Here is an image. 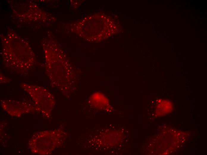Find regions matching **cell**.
<instances>
[{"instance_id":"obj_1","label":"cell","mask_w":207,"mask_h":155,"mask_svg":"<svg viewBox=\"0 0 207 155\" xmlns=\"http://www.w3.org/2000/svg\"><path fill=\"white\" fill-rule=\"evenodd\" d=\"M67 135L62 129L38 132L32 137L28 144L29 148L34 153L49 154L63 144Z\"/></svg>"},{"instance_id":"obj_3","label":"cell","mask_w":207,"mask_h":155,"mask_svg":"<svg viewBox=\"0 0 207 155\" xmlns=\"http://www.w3.org/2000/svg\"><path fill=\"white\" fill-rule=\"evenodd\" d=\"M1 103L3 109L12 116L18 117L27 113L40 112L34 103L28 102L6 100L2 101Z\"/></svg>"},{"instance_id":"obj_2","label":"cell","mask_w":207,"mask_h":155,"mask_svg":"<svg viewBox=\"0 0 207 155\" xmlns=\"http://www.w3.org/2000/svg\"><path fill=\"white\" fill-rule=\"evenodd\" d=\"M22 87L26 91L33 100L34 103L45 117L50 116L55 104L54 97L44 88L38 86L21 84Z\"/></svg>"}]
</instances>
